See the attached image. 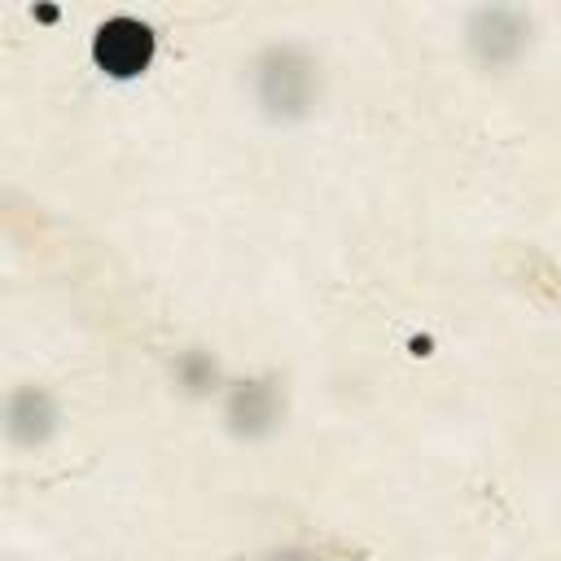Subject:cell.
<instances>
[{"instance_id": "1", "label": "cell", "mask_w": 561, "mask_h": 561, "mask_svg": "<svg viewBox=\"0 0 561 561\" xmlns=\"http://www.w3.org/2000/svg\"><path fill=\"white\" fill-rule=\"evenodd\" d=\"M153 48H158V39H153V31L145 22H136V18H110L96 31V39H92V61L110 79H136V75L149 70Z\"/></svg>"}]
</instances>
